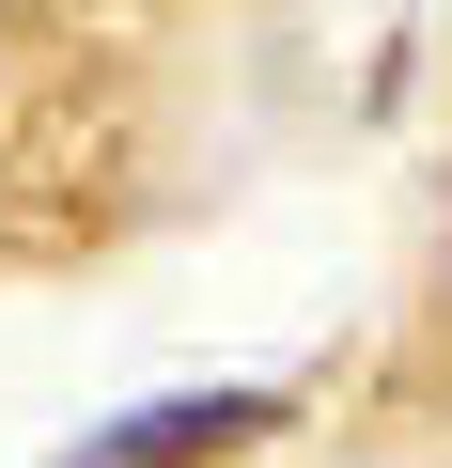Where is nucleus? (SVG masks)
<instances>
[{"mask_svg":"<svg viewBox=\"0 0 452 468\" xmlns=\"http://www.w3.org/2000/svg\"><path fill=\"white\" fill-rule=\"evenodd\" d=\"M250 437H281V390H172V406L94 421V437L47 452V468H203V452H250Z\"/></svg>","mask_w":452,"mask_h":468,"instance_id":"obj_1","label":"nucleus"}]
</instances>
